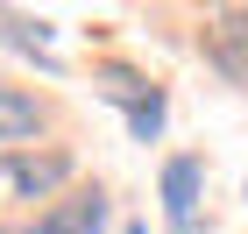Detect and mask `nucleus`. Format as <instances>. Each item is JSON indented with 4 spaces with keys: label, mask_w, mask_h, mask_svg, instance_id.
I'll list each match as a JSON object with an SVG mask.
<instances>
[{
    "label": "nucleus",
    "mask_w": 248,
    "mask_h": 234,
    "mask_svg": "<svg viewBox=\"0 0 248 234\" xmlns=\"http://www.w3.org/2000/svg\"><path fill=\"white\" fill-rule=\"evenodd\" d=\"M64 177H71V156H64V149H50V156H29V149L0 156V185H15V192H29V199L57 192Z\"/></svg>",
    "instance_id": "nucleus-1"
},
{
    "label": "nucleus",
    "mask_w": 248,
    "mask_h": 234,
    "mask_svg": "<svg viewBox=\"0 0 248 234\" xmlns=\"http://www.w3.org/2000/svg\"><path fill=\"white\" fill-rule=\"evenodd\" d=\"M107 93H114L121 107H128V128H135L142 142H149L156 128H163V93H156V85H142L135 71H121V64H107Z\"/></svg>",
    "instance_id": "nucleus-2"
},
{
    "label": "nucleus",
    "mask_w": 248,
    "mask_h": 234,
    "mask_svg": "<svg viewBox=\"0 0 248 234\" xmlns=\"http://www.w3.org/2000/svg\"><path fill=\"white\" fill-rule=\"evenodd\" d=\"M199 156H170L163 163V213H170L177 234H191V213H199Z\"/></svg>",
    "instance_id": "nucleus-3"
},
{
    "label": "nucleus",
    "mask_w": 248,
    "mask_h": 234,
    "mask_svg": "<svg viewBox=\"0 0 248 234\" xmlns=\"http://www.w3.org/2000/svg\"><path fill=\"white\" fill-rule=\"evenodd\" d=\"M99 227H107V199L99 192H71V199H57L29 234H99Z\"/></svg>",
    "instance_id": "nucleus-4"
},
{
    "label": "nucleus",
    "mask_w": 248,
    "mask_h": 234,
    "mask_svg": "<svg viewBox=\"0 0 248 234\" xmlns=\"http://www.w3.org/2000/svg\"><path fill=\"white\" fill-rule=\"evenodd\" d=\"M206 50L227 78H248V15H213L206 21Z\"/></svg>",
    "instance_id": "nucleus-5"
},
{
    "label": "nucleus",
    "mask_w": 248,
    "mask_h": 234,
    "mask_svg": "<svg viewBox=\"0 0 248 234\" xmlns=\"http://www.w3.org/2000/svg\"><path fill=\"white\" fill-rule=\"evenodd\" d=\"M43 121H50V107H43L36 93H21V85H7V78H0V142H21V135H36Z\"/></svg>",
    "instance_id": "nucleus-6"
},
{
    "label": "nucleus",
    "mask_w": 248,
    "mask_h": 234,
    "mask_svg": "<svg viewBox=\"0 0 248 234\" xmlns=\"http://www.w3.org/2000/svg\"><path fill=\"white\" fill-rule=\"evenodd\" d=\"M128 234H149V227H128Z\"/></svg>",
    "instance_id": "nucleus-7"
},
{
    "label": "nucleus",
    "mask_w": 248,
    "mask_h": 234,
    "mask_svg": "<svg viewBox=\"0 0 248 234\" xmlns=\"http://www.w3.org/2000/svg\"><path fill=\"white\" fill-rule=\"evenodd\" d=\"M0 234H7V227H0Z\"/></svg>",
    "instance_id": "nucleus-8"
}]
</instances>
